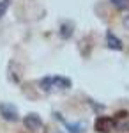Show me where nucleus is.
I'll return each mask as SVG.
<instances>
[{"label": "nucleus", "mask_w": 129, "mask_h": 133, "mask_svg": "<svg viewBox=\"0 0 129 133\" xmlns=\"http://www.w3.org/2000/svg\"><path fill=\"white\" fill-rule=\"evenodd\" d=\"M0 115L4 121H9V123H14L20 119V112L12 103H0Z\"/></svg>", "instance_id": "obj_2"}, {"label": "nucleus", "mask_w": 129, "mask_h": 133, "mask_svg": "<svg viewBox=\"0 0 129 133\" xmlns=\"http://www.w3.org/2000/svg\"><path fill=\"white\" fill-rule=\"evenodd\" d=\"M73 32H74V25H73L71 21H62V23H60L59 36L62 39H69L71 36H73Z\"/></svg>", "instance_id": "obj_7"}, {"label": "nucleus", "mask_w": 129, "mask_h": 133, "mask_svg": "<svg viewBox=\"0 0 129 133\" xmlns=\"http://www.w3.org/2000/svg\"><path fill=\"white\" fill-rule=\"evenodd\" d=\"M115 119L113 117H108V115H101L96 119V123H94V130L99 133H110L111 130H115Z\"/></svg>", "instance_id": "obj_1"}, {"label": "nucleus", "mask_w": 129, "mask_h": 133, "mask_svg": "<svg viewBox=\"0 0 129 133\" xmlns=\"http://www.w3.org/2000/svg\"><path fill=\"white\" fill-rule=\"evenodd\" d=\"M106 46H108L110 50H115V51H120L124 48V46H122V41H120L111 30L106 32Z\"/></svg>", "instance_id": "obj_5"}, {"label": "nucleus", "mask_w": 129, "mask_h": 133, "mask_svg": "<svg viewBox=\"0 0 129 133\" xmlns=\"http://www.w3.org/2000/svg\"><path fill=\"white\" fill-rule=\"evenodd\" d=\"M55 115H57L59 121H62V123L66 124V128H67L69 133H85V123H67V121H64V117L59 112L55 114Z\"/></svg>", "instance_id": "obj_4"}, {"label": "nucleus", "mask_w": 129, "mask_h": 133, "mask_svg": "<svg viewBox=\"0 0 129 133\" xmlns=\"http://www.w3.org/2000/svg\"><path fill=\"white\" fill-rule=\"evenodd\" d=\"M23 123H25V126H27L28 130H37V128L42 126V119H41V115L32 112V114H27V115H25Z\"/></svg>", "instance_id": "obj_3"}, {"label": "nucleus", "mask_w": 129, "mask_h": 133, "mask_svg": "<svg viewBox=\"0 0 129 133\" xmlns=\"http://www.w3.org/2000/svg\"><path fill=\"white\" fill-rule=\"evenodd\" d=\"M9 5H11V0H0V18L7 12Z\"/></svg>", "instance_id": "obj_10"}, {"label": "nucleus", "mask_w": 129, "mask_h": 133, "mask_svg": "<svg viewBox=\"0 0 129 133\" xmlns=\"http://www.w3.org/2000/svg\"><path fill=\"white\" fill-rule=\"evenodd\" d=\"M110 2H111V5L115 9H119V11H124L129 7V0H110Z\"/></svg>", "instance_id": "obj_9"}, {"label": "nucleus", "mask_w": 129, "mask_h": 133, "mask_svg": "<svg viewBox=\"0 0 129 133\" xmlns=\"http://www.w3.org/2000/svg\"><path fill=\"white\" fill-rule=\"evenodd\" d=\"M39 85H41V89H42L44 92H50L51 89H53V80H51V76H44V78L39 82Z\"/></svg>", "instance_id": "obj_8"}, {"label": "nucleus", "mask_w": 129, "mask_h": 133, "mask_svg": "<svg viewBox=\"0 0 129 133\" xmlns=\"http://www.w3.org/2000/svg\"><path fill=\"white\" fill-rule=\"evenodd\" d=\"M124 25L129 29V16H126V18H124Z\"/></svg>", "instance_id": "obj_11"}, {"label": "nucleus", "mask_w": 129, "mask_h": 133, "mask_svg": "<svg viewBox=\"0 0 129 133\" xmlns=\"http://www.w3.org/2000/svg\"><path fill=\"white\" fill-rule=\"evenodd\" d=\"M51 80H53V87H57V89H62V91H66V89H71V87H73V82H71L69 78H66V76H60V75H55V76H51Z\"/></svg>", "instance_id": "obj_6"}]
</instances>
